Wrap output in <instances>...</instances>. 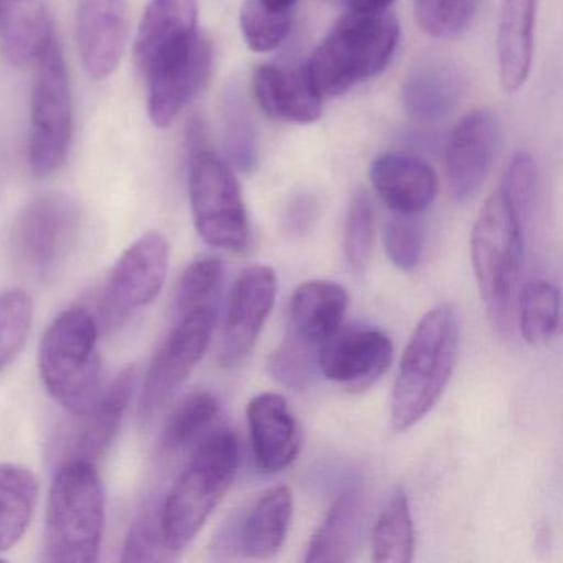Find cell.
<instances>
[{
    "instance_id": "14",
    "label": "cell",
    "mask_w": 563,
    "mask_h": 563,
    "mask_svg": "<svg viewBox=\"0 0 563 563\" xmlns=\"http://www.w3.org/2000/svg\"><path fill=\"white\" fill-rule=\"evenodd\" d=\"M499 144L500 123L493 111H473L456 124L444 157L448 186L456 202H467L481 192Z\"/></svg>"
},
{
    "instance_id": "13",
    "label": "cell",
    "mask_w": 563,
    "mask_h": 563,
    "mask_svg": "<svg viewBox=\"0 0 563 563\" xmlns=\"http://www.w3.org/2000/svg\"><path fill=\"white\" fill-rule=\"evenodd\" d=\"M169 258V240L164 233L153 230L141 235L108 275L103 292L107 311L121 318L151 305L166 283Z\"/></svg>"
},
{
    "instance_id": "34",
    "label": "cell",
    "mask_w": 563,
    "mask_h": 563,
    "mask_svg": "<svg viewBox=\"0 0 563 563\" xmlns=\"http://www.w3.org/2000/svg\"><path fill=\"white\" fill-rule=\"evenodd\" d=\"M375 242V209L367 190L358 189L349 203L342 250L349 268L364 273Z\"/></svg>"
},
{
    "instance_id": "38",
    "label": "cell",
    "mask_w": 563,
    "mask_h": 563,
    "mask_svg": "<svg viewBox=\"0 0 563 563\" xmlns=\"http://www.w3.org/2000/svg\"><path fill=\"white\" fill-rule=\"evenodd\" d=\"M222 276L223 265L217 256H203L190 263L177 288L176 308L179 316L216 305Z\"/></svg>"
},
{
    "instance_id": "2",
    "label": "cell",
    "mask_w": 563,
    "mask_h": 563,
    "mask_svg": "<svg viewBox=\"0 0 563 563\" xmlns=\"http://www.w3.org/2000/svg\"><path fill=\"white\" fill-rule=\"evenodd\" d=\"M103 481L88 461H65L47 500L44 559L58 563H91L100 559L103 543Z\"/></svg>"
},
{
    "instance_id": "17",
    "label": "cell",
    "mask_w": 563,
    "mask_h": 563,
    "mask_svg": "<svg viewBox=\"0 0 563 563\" xmlns=\"http://www.w3.org/2000/svg\"><path fill=\"white\" fill-rule=\"evenodd\" d=\"M246 420L253 457L262 473H279L295 463L301 437L285 397L273 391L256 395L246 408Z\"/></svg>"
},
{
    "instance_id": "39",
    "label": "cell",
    "mask_w": 563,
    "mask_h": 563,
    "mask_svg": "<svg viewBox=\"0 0 563 563\" xmlns=\"http://www.w3.org/2000/svg\"><path fill=\"white\" fill-rule=\"evenodd\" d=\"M177 552L170 549L161 523L159 507L150 506L134 520L123 547V562H167Z\"/></svg>"
},
{
    "instance_id": "1",
    "label": "cell",
    "mask_w": 563,
    "mask_h": 563,
    "mask_svg": "<svg viewBox=\"0 0 563 563\" xmlns=\"http://www.w3.org/2000/svg\"><path fill=\"white\" fill-rule=\"evenodd\" d=\"M460 324L451 305L421 318L405 349L391 397V423L407 431L423 420L446 390L456 364Z\"/></svg>"
},
{
    "instance_id": "25",
    "label": "cell",
    "mask_w": 563,
    "mask_h": 563,
    "mask_svg": "<svg viewBox=\"0 0 563 563\" xmlns=\"http://www.w3.org/2000/svg\"><path fill=\"white\" fill-rule=\"evenodd\" d=\"M54 37L51 0H0V38L12 64H35Z\"/></svg>"
},
{
    "instance_id": "37",
    "label": "cell",
    "mask_w": 563,
    "mask_h": 563,
    "mask_svg": "<svg viewBox=\"0 0 563 563\" xmlns=\"http://www.w3.org/2000/svg\"><path fill=\"white\" fill-rule=\"evenodd\" d=\"M476 9L477 0H413L415 21L421 31L441 41L464 34Z\"/></svg>"
},
{
    "instance_id": "30",
    "label": "cell",
    "mask_w": 563,
    "mask_h": 563,
    "mask_svg": "<svg viewBox=\"0 0 563 563\" xmlns=\"http://www.w3.org/2000/svg\"><path fill=\"white\" fill-rule=\"evenodd\" d=\"M415 529L410 503L404 489L391 494L372 530V560L377 563H410Z\"/></svg>"
},
{
    "instance_id": "26",
    "label": "cell",
    "mask_w": 563,
    "mask_h": 563,
    "mask_svg": "<svg viewBox=\"0 0 563 563\" xmlns=\"http://www.w3.org/2000/svg\"><path fill=\"white\" fill-rule=\"evenodd\" d=\"M295 499L288 486L266 489L239 530L240 550L250 559H269L282 550L291 526Z\"/></svg>"
},
{
    "instance_id": "42",
    "label": "cell",
    "mask_w": 563,
    "mask_h": 563,
    "mask_svg": "<svg viewBox=\"0 0 563 563\" xmlns=\"http://www.w3.org/2000/svg\"><path fill=\"white\" fill-rule=\"evenodd\" d=\"M316 216H318V202H316L314 197L301 194V196L291 200L288 210H286V229L292 233L308 232L314 223Z\"/></svg>"
},
{
    "instance_id": "16",
    "label": "cell",
    "mask_w": 563,
    "mask_h": 563,
    "mask_svg": "<svg viewBox=\"0 0 563 563\" xmlns=\"http://www.w3.org/2000/svg\"><path fill=\"white\" fill-rule=\"evenodd\" d=\"M130 35L128 0H78L77 44L91 80L110 78L120 67Z\"/></svg>"
},
{
    "instance_id": "15",
    "label": "cell",
    "mask_w": 563,
    "mask_h": 563,
    "mask_svg": "<svg viewBox=\"0 0 563 563\" xmlns=\"http://www.w3.org/2000/svg\"><path fill=\"white\" fill-rule=\"evenodd\" d=\"M394 345L378 329L338 332L319 347V372L349 391H365L390 367Z\"/></svg>"
},
{
    "instance_id": "27",
    "label": "cell",
    "mask_w": 563,
    "mask_h": 563,
    "mask_svg": "<svg viewBox=\"0 0 563 563\" xmlns=\"http://www.w3.org/2000/svg\"><path fill=\"white\" fill-rule=\"evenodd\" d=\"M362 512V490L351 486L339 494L309 542L306 562H347L354 549Z\"/></svg>"
},
{
    "instance_id": "33",
    "label": "cell",
    "mask_w": 563,
    "mask_h": 563,
    "mask_svg": "<svg viewBox=\"0 0 563 563\" xmlns=\"http://www.w3.org/2000/svg\"><path fill=\"white\" fill-rule=\"evenodd\" d=\"M34 324V302L24 289L0 295V372L18 358Z\"/></svg>"
},
{
    "instance_id": "31",
    "label": "cell",
    "mask_w": 563,
    "mask_h": 563,
    "mask_svg": "<svg viewBox=\"0 0 563 563\" xmlns=\"http://www.w3.org/2000/svg\"><path fill=\"white\" fill-rule=\"evenodd\" d=\"M560 324V292L552 283L536 279L519 295V325L530 345L552 341Z\"/></svg>"
},
{
    "instance_id": "44",
    "label": "cell",
    "mask_w": 563,
    "mask_h": 563,
    "mask_svg": "<svg viewBox=\"0 0 563 563\" xmlns=\"http://www.w3.org/2000/svg\"><path fill=\"white\" fill-rule=\"evenodd\" d=\"M266 8L273 9V11H291L295 8L298 0H260Z\"/></svg>"
},
{
    "instance_id": "29",
    "label": "cell",
    "mask_w": 563,
    "mask_h": 563,
    "mask_svg": "<svg viewBox=\"0 0 563 563\" xmlns=\"http://www.w3.org/2000/svg\"><path fill=\"white\" fill-rule=\"evenodd\" d=\"M220 134L230 163L243 173H253L258 164V137L245 93L233 81L220 100Z\"/></svg>"
},
{
    "instance_id": "23",
    "label": "cell",
    "mask_w": 563,
    "mask_h": 563,
    "mask_svg": "<svg viewBox=\"0 0 563 563\" xmlns=\"http://www.w3.org/2000/svg\"><path fill=\"white\" fill-rule=\"evenodd\" d=\"M463 87V78L454 65L443 60H423L404 78L401 107L413 120L437 123L454 110Z\"/></svg>"
},
{
    "instance_id": "10",
    "label": "cell",
    "mask_w": 563,
    "mask_h": 563,
    "mask_svg": "<svg viewBox=\"0 0 563 563\" xmlns=\"http://www.w3.org/2000/svg\"><path fill=\"white\" fill-rule=\"evenodd\" d=\"M216 321V305L179 316V322L154 355L147 371L140 404L144 420L153 417L192 374L209 347Z\"/></svg>"
},
{
    "instance_id": "43",
    "label": "cell",
    "mask_w": 563,
    "mask_h": 563,
    "mask_svg": "<svg viewBox=\"0 0 563 563\" xmlns=\"http://www.w3.org/2000/svg\"><path fill=\"white\" fill-rule=\"evenodd\" d=\"M347 8L351 12H357V14H380V12H387L388 5L394 0H345Z\"/></svg>"
},
{
    "instance_id": "12",
    "label": "cell",
    "mask_w": 563,
    "mask_h": 563,
    "mask_svg": "<svg viewBox=\"0 0 563 563\" xmlns=\"http://www.w3.org/2000/svg\"><path fill=\"white\" fill-rule=\"evenodd\" d=\"M276 289L278 278L269 266H250L236 278L217 352V361L222 367H236L252 354L275 306Z\"/></svg>"
},
{
    "instance_id": "19",
    "label": "cell",
    "mask_w": 563,
    "mask_h": 563,
    "mask_svg": "<svg viewBox=\"0 0 563 563\" xmlns=\"http://www.w3.org/2000/svg\"><path fill=\"white\" fill-rule=\"evenodd\" d=\"M371 180L378 197L398 216H418L437 199L440 183L423 161L382 154L372 163Z\"/></svg>"
},
{
    "instance_id": "7",
    "label": "cell",
    "mask_w": 563,
    "mask_h": 563,
    "mask_svg": "<svg viewBox=\"0 0 563 563\" xmlns=\"http://www.w3.org/2000/svg\"><path fill=\"white\" fill-rule=\"evenodd\" d=\"M35 67L29 164L34 176L44 179L65 166L74 136L70 77L57 37L38 55Z\"/></svg>"
},
{
    "instance_id": "35",
    "label": "cell",
    "mask_w": 563,
    "mask_h": 563,
    "mask_svg": "<svg viewBox=\"0 0 563 563\" xmlns=\"http://www.w3.org/2000/svg\"><path fill=\"white\" fill-rule=\"evenodd\" d=\"M314 349L316 345L302 341L289 331L285 341L269 355V374L289 390H306L319 371L318 354L312 352Z\"/></svg>"
},
{
    "instance_id": "21",
    "label": "cell",
    "mask_w": 563,
    "mask_h": 563,
    "mask_svg": "<svg viewBox=\"0 0 563 563\" xmlns=\"http://www.w3.org/2000/svg\"><path fill=\"white\" fill-rule=\"evenodd\" d=\"M197 0H150L134 44L141 74L199 34Z\"/></svg>"
},
{
    "instance_id": "18",
    "label": "cell",
    "mask_w": 563,
    "mask_h": 563,
    "mask_svg": "<svg viewBox=\"0 0 563 563\" xmlns=\"http://www.w3.org/2000/svg\"><path fill=\"white\" fill-rule=\"evenodd\" d=\"M253 91L263 113L273 120L312 124L321 118L322 97L306 67L285 70L276 65H262L253 75Z\"/></svg>"
},
{
    "instance_id": "8",
    "label": "cell",
    "mask_w": 563,
    "mask_h": 563,
    "mask_svg": "<svg viewBox=\"0 0 563 563\" xmlns=\"http://www.w3.org/2000/svg\"><path fill=\"white\" fill-rule=\"evenodd\" d=\"M189 197L203 242L232 253L249 249L252 230L239 180L225 161L202 146L190 153Z\"/></svg>"
},
{
    "instance_id": "5",
    "label": "cell",
    "mask_w": 563,
    "mask_h": 563,
    "mask_svg": "<svg viewBox=\"0 0 563 563\" xmlns=\"http://www.w3.org/2000/svg\"><path fill=\"white\" fill-rule=\"evenodd\" d=\"M522 222L497 187L471 233V262L487 318L499 334L512 328L514 301L522 268Z\"/></svg>"
},
{
    "instance_id": "32",
    "label": "cell",
    "mask_w": 563,
    "mask_h": 563,
    "mask_svg": "<svg viewBox=\"0 0 563 563\" xmlns=\"http://www.w3.org/2000/svg\"><path fill=\"white\" fill-rule=\"evenodd\" d=\"M219 400L210 391H196L184 398L164 427L161 444L166 453H179L199 440L219 415Z\"/></svg>"
},
{
    "instance_id": "22",
    "label": "cell",
    "mask_w": 563,
    "mask_h": 563,
    "mask_svg": "<svg viewBox=\"0 0 563 563\" xmlns=\"http://www.w3.org/2000/svg\"><path fill=\"white\" fill-rule=\"evenodd\" d=\"M539 0H503L497 22V64L506 93H517L529 78Z\"/></svg>"
},
{
    "instance_id": "20",
    "label": "cell",
    "mask_w": 563,
    "mask_h": 563,
    "mask_svg": "<svg viewBox=\"0 0 563 563\" xmlns=\"http://www.w3.org/2000/svg\"><path fill=\"white\" fill-rule=\"evenodd\" d=\"M134 384L136 368L128 365L113 378L110 387L98 395L90 410L80 417L81 428L75 437L67 461L80 460L95 464L104 456L117 438L124 415L133 400Z\"/></svg>"
},
{
    "instance_id": "36",
    "label": "cell",
    "mask_w": 563,
    "mask_h": 563,
    "mask_svg": "<svg viewBox=\"0 0 563 563\" xmlns=\"http://www.w3.org/2000/svg\"><path fill=\"white\" fill-rule=\"evenodd\" d=\"M291 22V11H273L260 0H245L240 12L243 38L256 54H268L278 48L288 37Z\"/></svg>"
},
{
    "instance_id": "41",
    "label": "cell",
    "mask_w": 563,
    "mask_h": 563,
    "mask_svg": "<svg viewBox=\"0 0 563 563\" xmlns=\"http://www.w3.org/2000/svg\"><path fill=\"white\" fill-rule=\"evenodd\" d=\"M500 187L506 192L509 202L512 203L522 225L529 222L537 197L536 163L529 153L519 151L514 154Z\"/></svg>"
},
{
    "instance_id": "28",
    "label": "cell",
    "mask_w": 563,
    "mask_h": 563,
    "mask_svg": "<svg viewBox=\"0 0 563 563\" xmlns=\"http://www.w3.org/2000/svg\"><path fill=\"white\" fill-rule=\"evenodd\" d=\"M38 479L22 464L0 463V553L21 542L34 517Z\"/></svg>"
},
{
    "instance_id": "4",
    "label": "cell",
    "mask_w": 563,
    "mask_h": 563,
    "mask_svg": "<svg viewBox=\"0 0 563 563\" xmlns=\"http://www.w3.org/2000/svg\"><path fill=\"white\" fill-rule=\"evenodd\" d=\"M398 41L400 25L394 15L351 12L322 38L306 71L322 98L339 97L380 74L394 57Z\"/></svg>"
},
{
    "instance_id": "9",
    "label": "cell",
    "mask_w": 563,
    "mask_h": 563,
    "mask_svg": "<svg viewBox=\"0 0 563 563\" xmlns=\"http://www.w3.org/2000/svg\"><path fill=\"white\" fill-rule=\"evenodd\" d=\"M80 206L64 194L35 197L19 212L11 233L15 262L41 282L54 278L81 235Z\"/></svg>"
},
{
    "instance_id": "3",
    "label": "cell",
    "mask_w": 563,
    "mask_h": 563,
    "mask_svg": "<svg viewBox=\"0 0 563 563\" xmlns=\"http://www.w3.org/2000/svg\"><path fill=\"white\" fill-rule=\"evenodd\" d=\"M240 463L239 440L230 430L209 434L159 506L164 536L174 552L190 545L223 499Z\"/></svg>"
},
{
    "instance_id": "24",
    "label": "cell",
    "mask_w": 563,
    "mask_h": 563,
    "mask_svg": "<svg viewBox=\"0 0 563 563\" xmlns=\"http://www.w3.org/2000/svg\"><path fill=\"white\" fill-rule=\"evenodd\" d=\"M347 291L339 283L312 279L292 292L291 332L309 344L321 347L341 331L347 311Z\"/></svg>"
},
{
    "instance_id": "45",
    "label": "cell",
    "mask_w": 563,
    "mask_h": 563,
    "mask_svg": "<svg viewBox=\"0 0 563 563\" xmlns=\"http://www.w3.org/2000/svg\"><path fill=\"white\" fill-rule=\"evenodd\" d=\"M0 560H2V556H0Z\"/></svg>"
},
{
    "instance_id": "40",
    "label": "cell",
    "mask_w": 563,
    "mask_h": 563,
    "mask_svg": "<svg viewBox=\"0 0 563 563\" xmlns=\"http://www.w3.org/2000/svg\"><path fill=\"white\" fill-rule=\"evenodd\" d=\"M417 216L394 217L385 229L384 245L388 260L408 272L420 263L424 249V229Z\"/></svg>"
},
{
    "instance_id": "11",
    "label": "cell",
    "mask_w": 563,
    "mask_h": 563,
    "mask_svg": "<svg viewBox=\"0 0 563 563\" xmlns=\"http://www.w3.org/2000/svg\"><path fill=\"white\" fill-rule=\"evenodd\" d=\"M212 44L203 34L154 62L147 80V113L151 123L166 130L184 108L206 87L212 71Z\"/></svg>"
},
{
    "instance_id": "6",
    "label": "cell",
    "mask_w": 563,
    "mask_h": 563,
    "mask_svg": "<svg viewBox=\"0 0 563 563\" xmlns=\"http://www.w3.org/2000/svg\"><path fill=\"white\" fill-rule=\"evenodd\" d=\"M38 371L54 400L74 417H84L100 395L98 325L81 306L65 309L45 331Z\"/></svg>"
}]
</instances>
